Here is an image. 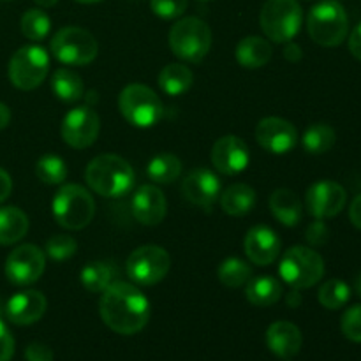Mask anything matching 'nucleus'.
I'll return each instance as SVG.
<instances>
[{"mask_svg":"<svg viewBox=\"0 0 361 361\" xmlns=\"http://www.w3.org/2000/svg\"><path fill=\"white\" fill-rule=\"evenodd\" d=\"M99 312L109 330L120 335H134L150 321V302L134 284L111 282L102 291Z\"/></svg>","mask_w":361,"mask_h":361,"instance_id":"nucleus-1","label":"nucleus"},{"mask_svg":"<svg viewBox=\"0 0 361 361\" xmlns=\"http://www.w3.org/2000/svg\"><path fill=\"white\" fill-rule=\"evenodd\" d=\"M85 180L95 194L104 197L126 196L134 187V169L120 155L102 154L92 159L85 169Z\"/></svg>","mask_w":361,"mask_h":361,"instance_id":"nucleus-2","label":"nucleus"},{"mask_svg":"<svg viewBox=\"0 0 361 361\" xmlns=\"http://www.w3.org/2000/svg\"><path fill=\"white\" fill-rule=\"evenodd\" d=\"M307 30L310 39L324 48L342 44L349 32V18L344 6L337 0L316 4L307 16Z\"/></svg>","mask_w":361,"mask_h":361,"instance_id":"nucleus-3","label":"nucleus"},{"mask_svg":"<svg viewBox=\"0 0 361 361\" xmlns=\"http://www.w3.org/2000/svg\"><path fill=\"white\" fill-rule=\"evenodd\" d=\"M51 214L59 226L69 231L87 228L95 215V201L85 187L67 183L59 189L51 201Z\"/></svg>","mask_w":361,"mask_h":361,"instance_id":"nucleus-4","label":"nucleus"},{"mask_svg":"<svg viewBox=\"0 0 361 361\" xmlns=\"http://www.w3.org/2000/svg\"><path fill=\"white\" fill-rule=\"evenodd\" d=\"M279 275L293 289H309L323 279L324 261L317 250L305 245H295L282 256Z\"/></svg>","mask_w":361,"mask_h":361,"instance_id":"nucleus-5","label":"nucleus"},{"mask_svg":"<svg viewBox=\"0 0 361 361\" xmlns=\"http://www.w3.org/2000/svg\"><path fill=\"white\" fill-rule=\"evenodd\" d=\"M118 109L130 126L140 129L157 126L164 116V106L159 95L141 83H130L120 92Z\"/></svg>","mask_w":361,"mask_h":361,"instance_id":"nucleus-6","label":"nucleus"},{"mask_svg":"<svg viewBox=\"0 0 361 361\" xmlns=\"http://www.w3.org/2000/svg\"><path fill=\"white\" fill-rule=\"evenodd\" d=\"M169 48L180 60L201 62L212 48L210 27L201 18H182L169 30Z\"/></svg>","mask_w":361,"mask_h":361,"instance_id":"nucleus-7","label":"nucleus"},{"mask_svg":"<svg viewBox=\"0 0 361 361\" xmlns=\"http://www.w3.org/2000/svg\"><path fill=\"white\" fill-rule=\"evenodd\" d=\"M303 23V9L296 0H267L259 14L261 30L270 41L289 42Z\"/></svg>","mask_w":361,"mask_h":361,"instance_id":"nucleus-8","label":"nucleus"},{"mask_svg":"<svg viewBox=\"0 0 361 361\" xmlns=\"http://www.w3.org/2000/svg\"><path fill=\"white\" fill-rule=\"evenodd\" d=\"M53 56L66 66H87L99 53L97 39L81 27H63L49 42Z\"/></svg>","mask_w":361,"mask_h":361,"instance_id":"nucleus-9","label":"nucleus"},{"mask_svg":"<svg viewBox=\"0 0 361 361\" xmlns=\"http://www.w3.org/2000/svg\"><path fill=\"white\" fill-rule=\"evenodd\" d=\"M49 73V55L41 46H23L9 60V80L20 90H34Z\"/></svg>","mask_w":361,"mask_h":361,"instance_id":"nucleus-10","label":"nucleus"},{"mask_svg":"<svg viewBox=\"0 0 361 361\" xmlns=\"http://www.w3.org/2000/svg\"><path fill=\"white\" fill-rule=\"evenodd\" d=\"M171 268V256L159 245L137 247L127 257L126 270L133 282L140 286H155L168 275Z\"/></svg>","mask_w":361,"mask_h":361,"instance_id":"nucleus-11","label":"nucleus"},{"mask_svg":"<svg viewBox=\"0 0 361 361\" xmlns=\"http://www.w3.org/2000/svg\"><path fill=\"white\" fill-rule=\"evenodd\" d=\"M101 130V118L92 106L73 108L62 120V140L76 150L92 147Z\"/></svg>","mask_w":361,"mask_h":361,"instance_id":"nucleus-12","label":"nucleus"},{"mask_svg":"<svg viewBox=\"0 0 361 361\" xmlns=\"http://www.w3.org/2000/svg\"><path fill=\"white\" fill-rule=\"evenodd\" d=\"M46 268V254L32 243L16 247L6 259V277L14 286H30L41 279Z\"/></svg>","mask_w":361,"mask_h":361,"instance_id":"nucleus-13","label":"nucleus"},{"mask_svg":"<svg viewBox=\"0 0 361 361\" xmlns=\"http://www.w3.org/2000/svg\"><path fill=\"white\" fill-rule=\"evenodd\" d=\"M348 201V194L341 183L334 180H319L307 190V212L316 219H331L341 214Z\"/></svg>","mask_w":361,"mask_h":361,"instance_id":"nucleus-14","label":"nucleus"},{"mask_svg":"<svg viewBox=\"0 0 361 361\" xmlns=\"http://www.w3.org/2000/svg\"><path fill=\"white\" fill-rule=\"evenodd\" d=\"M256 141L261 148L275 155L291 152L298 143V130L291 122L279 116H267L256 126Z\"/></svg>","mask_w":361,"mask_h":361,"instance_id":"nucleus-15","label":"nucleus"},{"mask_svg":"<svg viewBox=\"0 0 361 361\" xmlns=\"http://www.w3.org/2000/svg\"><path fill=\"white\" fill-rule=\"evenodd\" d=\"M250 162V152L245 141L238 136H222L215 141L212 148V164L219 173L226 176L240 175Z\"/></svg>","mask_w":361,"mask_h":361,"instance_id":"nucleus-16","label":"nucleus"},{"mask_svg":"<svg viewBox=\"0 0 361 361\" xmlns=\"http://www.w3.org/2000/svg\"><path fill=\"white\" fill-rule=\"evenodd\" d=\"M182 192L189 203L201 208H212L221 197V180L214 171L197 168L182 182Z\"/></svg>","mask_w":361,"mask_h":361,"instance_id":"nucleus-17","label":"nucleus"},{"mask_svg":"<svg viewBox=\"0 0 361 361\" xmlns=\"http://www.w3.org/2000/svg\"><path fill=\"white\" fill-rule=\"evenodd\" d=\"M243 249L250 263L257 267H268L277 261L281 254V238L268 226H254L247 231Z\"/></svg>","mask_w":361,"mask_h":361,"instance_id":"nucleus-18","label":"nucleus"},{"mask_svg":"<svg viewBox=\"0 0 361 361\" xmlns=\"http://www.w3.org/2000/svg\"><path fill=\"white\" fill-rule=\"evenodd\" d=\"M46 307H48V302L41 291H34V289L20 291L7 300L6 316L13 324L28 326V324L37 323L44 316Z\"/></svg>","mask_w":361,"mask_h":361,"instance_id":"nucleus-19","label":"nucleus"},{"mask_svg":"<svg viewBox=\"0 0 361 361\" xmlns=\"http://www.w3.org/2000/svg\"><path fill=\"white\" fill-rule=\"evenodd\" d=\"M133 214L143 226H159L168 214V201L155 185L137 187L133 196Z\"/></svg>","mask_w":361,"mask_h":361,"instance_id":"nucleus-20","label":"nucleus"},{"mask_svg":"<svg viewBox=\"0 0 361 361\" xmlns=\"http://www.w3.org/2000/svg\"><path fill=\"white\" fill-rule=\"evenodd\" d=\"M264 338H267L268 349L282 360H289L298 355L303 344L300 328L289 321H275L268 326Z\"/></svg>","mask_w":361,"mask_h":361,"instance_id":"nucleus-21","label":"nucleus"},{"mask_svg":"<svg viewBox=\"0 0 361 361\" xmlns=\"http://www.w3.org/2000/svg\"><path fill=\"white\" fill-rule=\"evenodd\" d=\"M270 210L274 217L286 228H295L302 222L303 204L291 189L274 190L270 196Z\"/></svg>","mask_w":361,"mask_h":361,"instance_id":"nucleus-22","label":"nucleus"},{"mask_svg":"<svg viewBox=\"0 0 361 361\" xmlns=\"http://www.w3.org/2000/svg\"><path fill=\"white\" fill-rule=\"evenodd\" d=\"M271 44L259 35H247L236 44L235 56L238 63L245 69H259L267 66L271 59Z\"/></svg>","mask_w":361,"mask_h":361,"instance_id":"nucleus-23","label":"nucleus"},{"mask_svg":"<svg viewBox=\"0 0 361 361\" xmlns=\"http://www.w3.org/2000/svg\"><path fill=\"white\" fill-rule=\"evenodd\" d=\"M219 200H221V207L226 214L233 215V217H242L254 210L257 196L256 190L247 183H233L221 194Z\"/></svg>","mask_w":361,"mask_h":361,"instance_id":"nucleus-24","label":"nucleus"},{"mask_svg":"<svg viewBox=\"0 0 361 361\" xmlns=\"http://www.w3.org/2000/svg\"><path fill=\"white\" fill-rule=\"evenodd\" d=\"M245 296L252 305L270 307L281 300L282 284L271 275H259L256 279H249Z\"/></svg>","mask_w":361,"mask_h":361,"instance_id":"nucleus-25","label":"nucleus"},{"mask_svg":"<svg viewBox=\"0 0 361 361\" xmlns=\"http://www.w3.org/2000/svg\"><path fill=\"white\" fill-rule=\"evenodd\" d=\"M28 231V217L18 207L0 208V245L20 242Z\"/></svg>","mask_w":361,"mask_h":361,"instance_id":"nucleus-26","label":"nucleus"},{"mask_svg":"<svg viewBox=\"0 0 361 361\" xmlns=\"http://www.w3.org/2000/svg\"><path fill=\"white\" fill-rule=\"evenodd\" d=\"M194 83V74L185 63H169L159 74V87L171 97L185 94Z\"/></svg>","mask_w":361,"mask_h":361,"instance_id":"nucleus-27","label":"nucleus"},{"mask_svg":"<svg viewBox=\"0 0 361 361\" xmlns=\"http://www.w3.org/2000/svg\"><path fill=\"white\" fill-rule=\"evenodd\" d=\"M51 90L60 101L76 102L85 97V85L80 74L67 67H59L51 76Z\"/></svg>","mask_w":361,"mask_h":361,"instance_id":"nucleus-28","label":"nucleus"},{"mask_svg":"<svg viewBox=\"0 0 361 361\" xmlns=\"http://www.w3.org/2000/svg\"><path fill=\"white\" fill-rule=\"evenodd\" d=\"M335 141H337V134H335L334 127L328 123H312L310 127H307L302 136L303 148L310 155L326 154L334 148Z\"/></svg>","mask_w":361,"mask_h":361,"instance_id":"nucleus-29","label":"nucleus"},{"mask_svg":"<svg viewBox=\"0 0 361 361\" xmlns=\"http://www.w3.org/2000/svg\"><path fill=\"white\" fill-rule=\"evenodd\" d=\"M147 173L152 182L161 183V185L173 183L182 173V161L175 154H169V152L157 154L148 162Z\"/></svg>","mask_w":361,"mask_h":361,"instance_id":"nucleus-30","label":"nucleus"},{"mask_svg":"<svg viewBox=\"0 0 361 361\" xmlns=\"http://www.w3.org/2000/svg\"><path fill=\"white\" fill-rule=\"evenodd\" d=\"M115 279V270L104 261H90L80 271L83 288L90 293H102Z\"/></svg>","mask_w":361,"mask_h":361,"instance_id":"nucleus-31","label":"nucleus"},{"mask_svg":"<svg viewBox=\"0 0 361 361\" xmlns=\"http://www.w3.org/2000/svg\"><path fill=\"white\" fill-rule=\"evenodd\" d=\"M217 277L226 288H242L252 277V268L240 257H228L219 264Z\"/></svg>","mask_w":361,"mask_h":361,"instance_id":"nucleus-32","label":"nucleus"},{"mask_svg":"<svg viewBox=\"0 0 361 361\" xmlns=\"http://www.w3.org/2000/svg\"><path fill=\"white\" fill-rule=\"evenodd\" d=\"M35 175L46 185H59L66 182L69 169H67L66 161L59 155L46 154L35 164Z\"/></svg>","mask_w":361,"mask_h":361,"instance_id":"nucleus-33","label":"nucleus"},{"mask_svg":"<svg viewBox=\"0 0 361 361\" xmlns=\"http://www.w3.org/2000/svg\"><path fill=\"white\" fill-rule=\"evenodd\" d=\"M351 298V289L341 279H330L321 286L317 293V300L321 305L328 310H338L345 305Z\"/></svg>","mask_w":361,"mask_h":361,"instance_id":"nucleus-34","label":"nucleus"},{"mask_svg":"<svg viewBox=\"0 0 361 361\" xmlns=\"http://www.w3.org/2000/svg\"><path fill=\"white\" fill-rule=\"evenodd\" d=\"M21 34L30 41H42L48 37L49 30H51V20L48 14L41 9H28L23 13L20 21Z\"/></svg>","mask_w":361,"mask_h":361,"instance_id":"nucleus-35","label":"nucleus"},{"mask_svg":"<svg viewBox=\"0 0 361 361\" xmlns=\"http://www.w3.org/2000/svg\"><path fill=\"white\" fill-rule=\"evenodd\" d=\"M78 242L69 235H55L46 243V256L53 261H66L76 254Z\"/></svg>","mask_w":361,"mask_h":361,"instance_id":"nucleus-36","label":"nucleus"},{"mask_svg":"<svg viewBox=\"0 0 361 361\" xmlns=\"http://www.w3.org/2000/svg\"><path fill=\"white\" fill-rule=\"evenodd\" d=\"M189 0H150V9L162 20H176L187 11Z\"/></svg>","mask_w":361,"mask_h":361,"instance_id":"nucleus-37","label":"nucleus"},{"mask_svg":"<svg viewBox=\"0 0 361 361\" xmlns=\"http://www.w3.org/2000/svg\"><path fill=\"white\" fill-rule=\"evenodd\" d=\"M341 328L345 338L360 344L361 342V303L360 305L349 307V309L345 310L341 321Z\"/></svg>","mask_w":361,"mask_h":361,"instance_id":"nucleus-38","label":"nucleus"},{"mask_svg":"<svg viewBox=\"0 0 361 361\" xmlns=\"http://www.w3.org/2000/svg\"><path fill=\"white\" fill-rule=\"evenodd\" d=\"M305 238L312 247H321L328 242V238H330V229L324 224L323 219H316L312 224L307 226Z\"/></svg>","mask_w":361,"mask_h":361,"instance_id":"nucleus-39","label":"nucleus"},{"mask_svg":"<svg viewBox=\"0 0 361 361\" xmlns=\"http://www.w3.org/2000/svg\"><path fill=\"white\" fill-rule=\"evenodd\" d=\"M14 355V338L7 324L0 319V361H11Z\"/></svg>","mask_w":361,"mask_h":361,"instance_id":"nucleus-40","label":"nucleus"},{"mask_svg":"<svg viewBox=\"0 0 361 361\" xmlns=\"http://www.w3.org/2000/svg\"><path fill=\"white\" fill-rule=\"evenodd\" d=\"M25 360L27 361H53V351L49 345L42 342H32L25 349Z\"/></svg>","mask_w":361,"mask_h":361,"instance_id":"nucleus-41","label":"nucleus"},{"mask_svg":"<svg viewBox=\"0 0 361 361\" xmlns=\"http://www.w3.org/2000/svg\"><path fill=\"white\" fill-rule=\"evenodd\" d=\"M11 192H13V180L6 169L0 168V203H4L11 196Z\"/></svg>","mask_w":361,"mask_h":361,"instance_id":"nucleus-42","label":"nucleus"},{"mask_svg":"<svg viewBox=\"0 0 361 361\" xmlns=\"http://www.w3.org/2000/svg\"><path fill=\"white\" fill-rule=\"evenodd\" d=\"M349 51L355 59L361 60V23L349 35Z\"/></svg>","mask_w":361,"mask_h":361,"instance_id":"nucleus-43","label":"nucleus"},{"mask_svg":"<svg viewBox=\"0 0 361 361\" xmlns=\"http://www.w3.org/2000/svg\"><path fill=\"white\" fill-rule=\"evenodd\" d=\"M349 219H351L355 228L361 229V194L353 200L351 207H349Z\"/></svg>","mask_w":361,"mask_h":361,"instance_id":"nucleus-44","label":"nucleus"},{"mask_svg":"<svg viewBox=\"0 0 361 361\" xmlns=\"http://www.w3.org/2000/svg\"><path fill=\"white\" fill-rule=\"evenodd\" d=\"M284 56L286 60H289V62H298L300 59H302V48H300L296 42H286V48H284Z\"/></svg>","mask_w":361,"mask_h":361,"instance_id":"nucleus-45","label":"nucleus"},{"mask_svg":"<svg viewBox=\"0 0 361 361\" xmlns=\"http://www.w3.org/2000/svg\"><path fill=\"white\" fill-rule=\"evenodd\" d=\"M11 123V109L9 106L0 102V130L6 129L7 126Z\"/></svg>","mask_w":361,"mask_h":361,"instance_id":"nucleus-46","label":"nucleus"},{"mask_svg":"<svg viewBox=\"0 0 361 361\" xmlns=\"http://www.w3.org/2000/svg\"><path fill=\"white\" fill-rule=\"evenodd\" d=\"M286 303H288V307H291V309H296V307L302 305V295H300V289H293V291L288 295V298H286Z\"/></svg>","mask_w":361,"mask_h":361,"instance_id":"nucleus-47","label":"nucleus"},{"mask_svg":"<svg viewBox=\"0 0 361 361\" xmlns=\"http://www.w3.org/2000/svg\"><path fill=\"white\" fill-rule=\"evenodd\" d=\"M34 2L37 4L39 7H46V9H48V7L55 6V4L59 2V0H34Z\"/></svg>","mask_w":361,"mask_h":361,"instance_id":"nucleus-48","label":"nucleus"},{"mask_svg":"<svg viewBox=\"0 0 361 361\" xmlns=\"http://www.w3.org/2000/svg\"><path fill=\"white\" fill-rule=\"evenodd\" d=\"M356 293H358L360 295V298H361V274L358 275V277H356Z\"/></svg>","mask_w":361,"mask_h":361,"instance_id":"nucleus-49","label":"nucleus"},{"mask_svg":"<svg viewBox=\"0 0 361 361\" xmlns=\"http://www.w3.org/2000/svg\"><path fill=\"white\" fill-rule=\"evenodd\" d=\"M80 4H95V2H101V0H76Z\"/></svg>","mask_w":361,"mask_h":361,"instance_id":"nucleus-50","label":"nucleus"},{"mask_svg":"<svg viewBox=\"0 0 361 361\" xmlns=\"http://www.w3.org/2000/svg\"><path fill=\"white\" fill-rule=\"evenodd\" d=\"M4 2H7V0H4Z\"/></svg>","mask_w":361,"mask_h":361,"instance_id":"nucleus-51","label":"nucleus"}]
</instances>
